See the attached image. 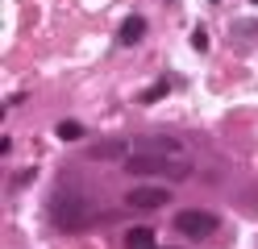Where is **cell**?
<instances>
[{
    "label": "cell",
    "mask_w": 258,
    "mask_h": 249,
    "mask_svg": "<svg viewBox=\"0 0 258 249\" xmlns=\"http://www.w3.org/2000/svg\"><path fill=\"white\" fill-rule=\"evenodd\" d=\"M125 171L134 175V179H167V183H179V179L191 175V158L183 154V145L154 137V141H142L134 154L125 158Z\"/></svg>",
    "instance_id": "6da1fadb"
},
{
    "label": "cell",
    "mask_w": 258,
    "mask_h": 249,
    "mask_svg": "<svg viewBox=\"0 0 258 249\" xmlns=\"http://www.w3.org/2000/svg\"><path fill=\"white\" fill-rule=\"evenodd\" d=\"M88 216H92V204H88L84 187L62 183V187L50 195V220H54L58 228H75V224H84Z\"/></svg>",
    "instance_id": "7a4b0ae2"
},
{
    "label": "cell",
    "mask_w": 258,
    "mask_h": 249,
    "mask_svg": "<svg viewBox=\"0 0 258 249\" xmlns=\"http://www.w3.org/2000/svg\"><path fill=\"white\" fill-rule=\"evenodd\" d=\"M217 216L213 212H204V208H183L179 216H175V228L183 232V237H191V241H204V237H213L217 232Z\"/></svg>",
    "instance_id": "3957f363"
},
{
    "label": "cell",
    "mask_w": 258,
    "mask_h": 249,
    "mask_svg": "<svg viewBox=\"0 0 258 249\" xmlns=\"http://www.w3.org/2000/svg\"><path fill=\"white\" fill-rule=\"evenodd\" d=\"M125 204L134 212H154V208H167L171 204V191L167 187H134L125 195Z\"/></svg>",
    "instance_id": "277c9868"
},
{
    "label": "cell",
    "mask_w": 258,
    "mask_h": 249,
    "mask_svg": "<svg viewBox=\"0 0 258 249\" xmlns=\"http://www.w3.org/2000/svg\"><path fill=\"white\" fill-rule=\"evenodd\" d=\"M142 38H146V21H142V17H125L121 29H117V42L121 46H138Z\"/></svg>",
    "instance_id": "5b68a950"
},
{
    "label": "cell",
    "mask_w": 258,
    "mask_h": 249,
    "mask_svg": "<svg viewBox=\"0 0 258 249\" xmlns=\"http://www.w3.org/2000/svg\"><path fill=\"white\" fill-rule=\"evenodd\" d=\"M125 249H154V228H129L125 232Z\"/></svg>",
    "instance_id": "8992f818"
},
{
    "label": "cell",
    "mask_w": 258,
    "mask_h": 249,
    "mask_svg": "<svg viewBox=\"0 0 258 249\" xmlns=\"http://www.w3.org/2000/svg\"><path fill=\"white\" fill-rule=\"evenodd\" d=\"M125 149H129L125 141H100V145H92V158H96V162H104V158H121Z\"/></svg>",
    "instance_id": "52a82bcc"
},
{
    "label": "cell",
    "mask_w": 258,
    "mask_h": 249,
    "mask_svg": "<svg viewBox=\"0 0 258 249\" xmlns=\"http://www.w3.org/2000/svg\"><path fill=\"white\" fill-rule=\"evenodd\" d=\"M54 133H58V141H79V137H84V125H79V121H62Z\"/></svg>",
    "instance_id": "ba28073f"
},
{
    "label": "cell",
    "mask_w": 258,
    "mask_h": 249,
    "mask_svg": "<svg viewBox=\"0 0 258 249\" xmlns=\"http://www.w3.org/2000/svg\"><path fill=\"white\" fill-rule=\"evenodd\" d=\"M167 88H171V83H167V79H158L154 88H150V92H142L138 100H142V104H154V100H163V96H167Z\"/></svg>",
    "instance_id": "9c48e42d"
},
{
    "label": "cell",
    "mask_w": 258,
    "mask_h": 249,
    "mask_svg": "<svg viewBox=\"0 0 258 249\" xmlns=\"http://www.w3.org/2000/svg\"><path fill=\"white\" fill-rule=\"evenodd\" d=\"M191 46L204 50V46H208V33H204V29H196V33H191Z\"/></svg>",
    "instance_id": "30bf717a"
},
{
    "label": "cell",
    "mask_w": 258,
    "mask_h": 249,
    "mask_svg": "<svg viewBox=\"0 0 258 249\" xmlns=\"http://www.w3.org/2000/svg\"><path fill=\"white\" fill-rule=\"evenodd\" d=\"M250 5H258V0H250Z\"/></svg>",
    "instance_id": "8fae6325"
}]
</instances>
